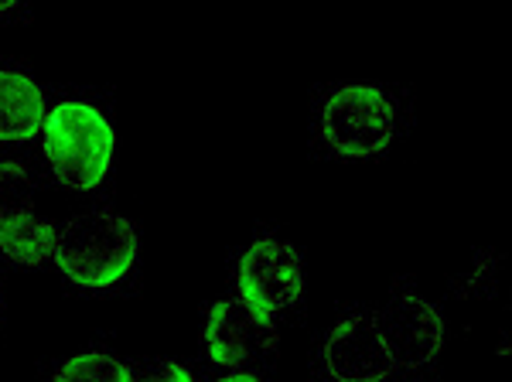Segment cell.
Returning <instances> with one entry per match:
<instances>
[{
    "label": "cell",
    "instance_id": "cell-1",
    "mask_svg": "<svg viewBox=\"0 0 512 382\" xmlns=\"http://www.w3.org/2000/svg\"><path fill=\"white\" fill-rule=\"evenodd\" d=\"M113 147H117V134L96 106L65 99L55 110H48V120L41 127V151L59 185L93 191L110 171Z\"/></svg>",
    "mask_w": 512,
    "mask_h": 382
},
{
    "label": "cell",
    "instance_id": "cell-2",
    "mask_svg": "<svg viewBox=\"0 0 512 382\" xmlns=\"http://www.w3.org/2000/svg\"><path fill=\"white\" fill-rule=\"evenodd\" d=\"M137 229L117 212H86L59 232L55 267L72 284L89 290H106L120 284L137 260Z\"/></svg>",
    "mask_w": 512,
    "mask_h": 382
},
{
    "label": "cell",
    "instance_id": "cell-3",
    "mask_svg": "<svg viewBox=\"0 0 512 382\" xmlns=\"http://www.w3.org/2000/svg\"><path fill=\"white\" fill-rule=\"evenodd\" d=\"M396 134V106L379 86H338L321 106V140L342 157H373Z\"/></svg>",
    "mask_w": 512,
    "mask_h": 382
},
{
    "label": "cell",
    "instance_id": "cell-4",
    "mask_svg": "<svg viewBox=\"0 0 512 382\" xmlns=\"http://www.w3.org/2000/svg\"><path fill=\"white\" fill-rule=\"evenodd\" d=\"M239 301L250 304L263 318H277L304 294V263L301 253L284 239L263 236L239 256L236 267Z\"/></svg>",
    "mask_w": 512,
    "mask_h": 382
},
{
    "label": "cell",
    "instance_id": "cell-5",
    "mask_svg": "<svg viewBox=\"0 0 512 382\" xmlns=\"http://www.w3.org/2000/svg\"><path fill=\"white\" fill-rule=\"evenodd\" d=\"M376 318L379 338L393 359V369H424L444 348V318L427 297L403 290Z\"/></svg>",
    "mask_w": 512,
    "mask_h": 382
},
{
    "label": "cell",
    "instance_id": "cell-6",
    "mask_svg": "<svg viewBox=\"0 0 512 382\" xmlns=\"http://www.w3.org/2000/svg\"><path fill=\"white\" fill-rule=\"evenodd\" d=\"M277 342L274 318L256 314L239 297L212 304L209 321H205V345H209V359L216 365H226L229 372H253V365L270 362Z\"/></svg>",
    "mask_w": 512,
    "mask_h": 382
},
{
    "label": "cell",
    "instance_id": "cell-7",
    "mask_svg": "<svg viewBox=\"0 0 512 382\" xmlns=\"http://www.w3.org/2000/svg\"><path fill=\"white\" fill-rule=\"evenodd\" d=\"M321 355L335 382H386L396 372L373 314H352L338 321L332 335L325 338Z\"/></svg>",
    "mask_w": 512,
    "mask_h": 382
},
{
    "label": "cell",
    "instance_id": "cell-8",
    "mask_svg": "<svg viewBox=\"0 0 512 382\" xmlns=\"http://www.w3.org/2000/svg\"><path fill=\"white\" fill-rule=\"evenodd\" d=\"M48 120L45 93L28 72L0 69V144H24L38 137Z\"/></svg>",
    "mask_w": 512,
    "mask_h": 382
},
{
    "label": "cell",
    "instance_id": "cell-9",
    "mask_svg": "<svg viewBox=\"0 0 512 382\" xmlns=\"http://www.w3.org/2000/svg\"><path fill=\"white\" fill-rule=\"evenodd\" d=\"M35 215V181L24 164L0 161V236L14 232Z\"/></svg>",
    "mask_w": 512,
    "mask_h": 382
},
{
    "label": "cell",
    "instance_id": "cell-10",
    "mask_svg": "<svg viewBox=\"0 0 512 382\" xmlns=\"http://www.w3.org/2000/svg\"><path fill=\"white\" fill-rule=\"evenodd\" d=\"M55 243H59V232H55L52 222L31 219L14 232H7V236H0V253L18 267H41L55 256Z\"/></svg>",
    "mask_w": 512,
    "mask_h": 382
},
{
    "label": "cell",
    "instance_id": "cell-11",
    "mask_svg": "<svg viewBox=\"0 0 512 382\" xmlns=\"http://www.w3.org/2000/svg\"><path fill=\"white\" fill-rule=\"evenodd\" d=\"M52 382H134V372L106 352H82L65 359Z\"/></svg>",
    "mask_w": 512,
    "mask_h": 382
},
{
    "label": "cell",
    "instance_id": "cell-12",
    "mask_svg": "<svg viewBox=\"0 0 512 382\" xmlns=\"http://www.w3.org/2000/svg\"><path fill=\"white\" fill-rule=\"evenodd\" d=\"M140 382H195V379L181 362H161V365H154Z\"/></svg>",
    "mask_w": 512,
    "mask_h": 382
},
{
    "label": "cell",
    "instance_id": "cell-13",
    "mask_svg": "<svg viewBox=\"0 0 512 382\" xmlns=\"http://www.w3.org/2000/svg\"><path fill=\"white\" fill-rule=\"evenodd\" d=\"M216 382H267V379L256 376V372H226V376H219Z\"/></svg>",
    "mask_w": 512,
    "mask_h": 382
},
{
    "label": "cell",
    "instance_id": "cell-14",
    "mask_svg": "<svg viewBox=\"0 0 512 382\" xmlns=\"http://www.w3.org/2000/svg\"><path fill=\"white\" fill-rule=\"evenodd\" d=\"M7 11H18V0H0V14H7Z\"/></svg>",
    "mask_w": 512,
    "mask_h": 382
}]
</instances>
